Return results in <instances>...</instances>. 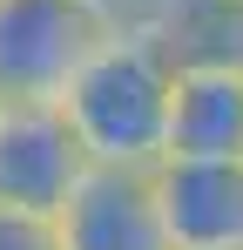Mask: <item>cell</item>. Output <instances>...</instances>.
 I'll list each match as a JSON object with an SVG mask.
<instances>
[{"instance_id": "2", "label": "cell", "mask_w": 243, "mask_h": 250, "mask_svg": "<svg viewBox=\"0 0 243 250\" xmlns=\"http://www.w3.org/2000/svg\"><path fill=\"white\" fill-rule=\"evenodd\" d=\"M108 21L81 0H0V108H61Z\"/></svg>"}, {"instance_id": "7", "label": "cell", "mask_w": 243, "mask_h": 250, "mask_svg": "<svg viewBox=\"0 0 243 250\" xmlns=\"http://www.w3.org/2000/svg\"><path fill=\"white\" fill-rule=\"evenodd\" d=\"M0 250H61V244H54V223H47V216L0 209Z\"/></svg>"}, {"instance_id": "6", "label": "cell", "mask_w": 243, "mask_h": 250, "mask_svg": "<svg viewBox=\"0 0 243 250\" xmlns=\"http://www.w3.org/2000/svg\"><path fill=\"white\" fill-rule=\"evenodd\" d=\"M54 244L61 250H169L149 176L88 169L81 189L54 209Z\"/></svg>"}, {"instance_id": "5", "label": "cell", "mask_w": 243, "mask_h": 250, "mask_svg": "<svg viewBox=\"0 0 243 250\" xmlns=\"http://www.w3.org/2000/svg\"><path fill=\"white\" fill-rule=\"evenodd\" d=\"M149 196L169 250H243V163H156Z\"/></svg>"}, {"instance_id": "8", "label": "cell", "mask_w": 243, "mask_h": 250, "mask_svg": "<svg viewBox=\"0 0 243 250\" xmlns=\"http://www.w3.org/2000/svg\"><path fill=\"white\" fill-rule=\"evenodd\" d=\"M209 7H223V14H237V21H243V0H209Z\"/></svg>"}, {"instance_id": "1", "label": "cell", "mask_w": 243, "mask_h": 250, "mask_svg": "<svg viewBox=\"0 0 243 250\" xmlns=\"http://www.w3.org/2000/svg\"><path fill=\"white\" fill-rule=\"evenodd\" d=\"M169 82H176V47L156 27H108L81 75L61 95V122L75 135L88 169L149 176L169 142Z\"/></svg>"}, {"instance_id": "3", "label": "cell", "mask_w": 243, "mask_h": 250, "mask_svg": "<svg viewBox=\"0 0 243 250\" xmlns=\"http://www.w3.org/2000/svg\"><path fill=\"white\" fill-rule=\"evenodd\" d=\"M162 163H243V54H176Z\"/></svg>"}, {"instance_id": "4", "label": "cell", "mask_w": 243, "mask_h": 250, "mask_svg": "<svg viewBox=\"0 0 243 250\" xmlns=\"http://www.w3.org/2000/svg\"><path fill=\"white\" fill-rule=\"evenodd\" d=\"M88 176V156L61 122V108H0V209L47 216L68 203Z\"/></svg>"}]
</instances>
